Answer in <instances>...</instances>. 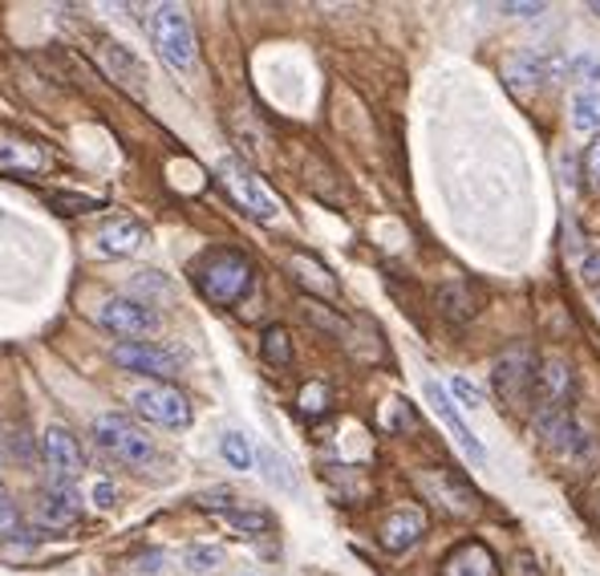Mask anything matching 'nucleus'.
I'll list each match as a JSON object with an SVG mask.
<instances>
[{
    "label": "nucleus",
    "mask_w": 600,
    "mask_h": 576,
    "mask_svg": "<svg viewBox=\"0 0 600 576\" xmlns=\"http://www.w3.org/2000/svg\"><path fill=\"white\" fill-rule=\"evenodd\" d=\"M224 520L231 523L236 532H256V537H260V532H268V528H272V520H268L264 511H240V508H227V511H224Z\"/></svg>",
    "instance_id": "27"
},
{
    "label": "nucleus",
    "mask_w": 600,
    "mask_h": 576,
    "mask_svg": "<svg viewBox=\"0 0 600 576\" xmlns=\"http://www.w3.org/2000/svg\"><path fill=\"white\" fill-rule=\"evenodd\" d=\"M418 483H422V492H427L430 499H439L442 508H451L454 516H471V511L479 508V496L471 492V483L463 479L459 471H451V467L422 471V475H418Z\"/></svg>",
    "instance_id": "10"
},
{
    "label": "nucleus",
    "mask_w": 600,
    "mask_h": 576,
    "mask_svg": "<svg viewBox=\"0 0 600 576\" xmlns=\"http://www.w3.org/2000/svg\"><path fill=\"white\" fill-rule=\"evenodd\" d=\"M535 427H540L547 447L568 459V463L592 455V434H588V427L573 410H535Z\"/></svg>",
    "instance_id": "7"
},
{
    "label": "nucleus",
    "mask_w": 600,
    "mask_h": 576,
    "mask_svg": "<svg viewBox=\"0 0 600 576\" xmlns=\"http://www.w3.org/2000/svg\"><path fill=\"white\" fill-rule=\"evenodd\" d=\"M0 540H25V528H21V516H16L13 499L0 496Z\"/></svg>",
    "instance_id": "29"
},
{
    "label": "nucleus",
    "mask_w": 600,
    "mask_h": 576,
    "mask_svg": "<svg viewBox=\"0 0 600 576\" xmlns=\"http://www.w3.org/2000/svg\"><path fill=\"white\" fill-rule=\"evenodd\" d=\"M503 13H520V16H540L544 13V4H499Z\"/></svg>",
    "instance_id": "35"
},
{
    "label": "nucleus",
    "mask_w": 600,
    "mask_h": 576,
    "mask_svg": "<svg viewBox=\"0 0 600 576\" xmlns=\"http://www.w3.org/2000/svg\"><path fill=\"white\" fill-rule=\"evenodd\" d=\"M288 269H293V272H296V281L305 284V289H313V293H320V296H337L333 272L325 269L320 260H313V256L296 252L293 260H288Z\"/></svg>",
    "instance_id": "18"
},
{
    "label": "nucleus",
    "mask_w": 600,
    "mask_h": 576,
    "mask_svg": "<svg viewBox=\"0 0 600 576\" xmlns=\"http://www.w3.org/2000/svg\"><path fill=\"white\" fill-rule=\"evenodd\" d=\"M110 358H114V365H122V370H131V374L162 377V382L179 374V358H174L171 349L150 346V341H118Z\"/></svg>",
    "instance_id": "9"
},
{
    "label": "nucleus",
    "mask_w": 600,
    "mask_h": 576,
    "mask_svg": "<svg viewBox=\"0 0 600 576\" xmlns=\"http://www.w3.org/2000/svg\"><path fill=\"white\" fill-rule=\"evenodd\" d=\"M195 276H200V289L212 305H236L252 284V264L240 252H212Z\"/></svg>",
    "instance_id": "3"
},
{
    "label": "nucleus",
    "mask_w": 600,
    "mask_h": 576,
    "mask_svg": "<svg viewBox=\"0 0 600 576\" xmlns=\"http://www.w3.org/2000/svg\"><path fill=\"white\" fill-rule=\"evenodd\" d=\"M227 504H231V492H227V487H215V492H203L200 496V508L227 511Z\"/></svg>",
    "instance_id": "33"
},
{
    "label": "nucleus",
    "mask_w": 600,
    "mask_h": 576,
    "mask_svg": "<svg viewBox=\"0 0 600 576\" xmlns=\"http://www.w3.org/2000/svg\"><path fill=\"white\" fill-rule=\"evenodd\" d=\"M573 126L585 135L600 131V90H580L573 98Z\"/></svg>",
    "instance_id": "21"
},
{
    "label": "nucleus",
    "mask_w": 600,
    "mask_h": 576,
    "mask_svg": "<svg viewBox=\"0 0 600 576\" xmlns=\"http://www.w3.org/2000/svg\"><path fill=\"white\" fill-rule=\"evenodd\" d=\"M37 516H41V523H45V528H69V523L78 520V496H73L69 487H61V492H49V496L41 499Z\"/></svg>",
    "instance_id": "19"
},
{
    "label": "nucleus",
    "mask_w": 600,
    "mask_h": 576,
    "mask_svg": "<svg viewBox=\"0 0 600 576\" xmlns=\"http://www.w3.org/2000/svg\"><path fill=\"white\" fill-rule=\"evenodd\" d=\"M256 463H260V475H264L272 487H281V492H296L301 487V479H296L293 463L281 455V451H272V447H260L256 451Z\"/></svg>",
    "instance_id": "20"
},
{
    "label": "nucleus",
    "mask_w": 600,
    "mask_h": 576,
    "mask_svg": "<svg viewBox=\"0 0 600 576\" xmlns=\"http://www.w3.org/2000/svg\"><path fill=\"white\" fill-rule=\"evenodd\" d=\"M451 389H454V394H459V398H463L467 406H483V403H487V398H483V389H479V386H471L467 377H454Z\"/></svg>",
    "instance_id": "32"
},
{
    "label": "nucleus",
    "mask_w": 600,
    "mask_h": 576,
    "mask_svg": "<svg viewBox=\"0 0 600 576\" xmlns=\"http://www.w3.org/2000/svg\"><path fill=\"white\" fill-rule=\"evenodd\" d=\"M427 398H430V406L439 410L442 422H446V430H451L454 439H459V447H463V451H467V455L475 459V463H483V459H487V451H483V442L475 439V434H471L467 427H463V418H459V410H454V403H451V398H446V389L434 386V382H427Z\"/></svg>",
    "instance_id": "14"
},
{
    "label": "nucleus",
    "mask_w": 600,
    "mask_h": 576,
    "mask_svg": "<svg viewBox=\"0 0 600 576\" xmlns=\"http://www.w3.org/2000/svg\"><path fill=\"white\" fill-rule=\"evenodd\" d=\"M147 244V228L131 219V215H122V219H106L94 236V248L98 256H106V260H122V256H134L138 248Z\"/></svg>",
    "instance_id": "12"
},
{
    "label": "nucleus",
    "mask_w": 600,
    "mask_h": 576,
    "mask_svg": "<svg viewBox=\"0 0 600 576\" xmlns=\"http://www.w3.org/2000/svg\"><path fill=\"white\" fill-rule=\"evenodd\" d=\"M580 276H585V284L592 289V293H597V289H600V244L585 256V264H580Z\"/></svg>",
    "instance_id": "31"
},
{
    "label": "nucleus",
    "mask_w": 600,
    "mask_h": 576,
    "mask_svg": "<svg viewBox=\"0 0 600 576\" xmlns=\"http://www.w3.org/2000/svg\"><path fill=\"white\" fill-rule=\"evenodd\" d=\"M94 439L110 459H118V463H126V467H150V463L159 459L155 439H150L138 422H131L126 415H98L94 418Z\"/></svg>",
    "instance_id": "2"
},
{
    "label": "nucleus",
    "mask_w": 600,
    "mask_h": 576,
    "mask_svg": "<svg viewBox=\"0 0 600 576\" xmlns=\"http://www.w3.org/2000/svg\"><path fill=\"white\" fill-rule=\"evenodd\" d=\"M102 61H106V69L114 74V81H122L126 90H134V94L147 90V69H143V61H138L126 45H118V41H102Z\"/></svg>",
    "instance_id": "15"
},
{
    "label": "nucleus",
    "mask_w": 600,
    "mask_h": 576,
    "mask_svg": "<svg viewBox=\"0 0 600 576\" xmlns=\"http://www.w3.org/2000/svg\"><path fill=\"white\" fill-rule=\"evenodd\" d=\"M573 370L561 358H544L540 370H535V398H540V410H573Z\"/></svg>",
    "instance_id": "11"
},
{
    "label": "nucleus",
    "mask_w": 600,
    "mask_h": 576,
    "mask_svg": "<svg viewBox=\"0 0 600 576\" xmlns=\"http://www.w3.org/2000/svg\"><path fill=\"white\" fill-rule=\"evenodd\" d=\"M219 179H224V188L231 191V200L240 203V207L252 215V219H264V224H272V219L281 215V200L268 191L264 179H260V174H256L244 159H236V155L219 159Z\"/></svg>",
    "instance_id": "4"
},
{
    "label": "nucleus",
    "mask_w": 600,
    "mask_h": 576,
    "mask_svg": "<svg viewBox=\"0 0 600 576\" xmlns=\"http://www.w3.org/2000/svg\"><path fill=\"white\" fill-rule=\"evenodd\" d=\"M442 313L446 317H454V321H467L471 313H475V305H471V296H467V289L463 284H451V289H442Z\"/></svg>",
    "instance_id": "26"
},
{
    "label": "nucleus",
    "mask_w": 600,
    "mask_h": 576,
    "mask_svg": "<svg viewBox=\"0 0 600 576\" xmlns=\"http://www.w3.org/2000/svg\"><path fill=\"white\" fill-rule=\"evenodd\" d=\"M94 321L102 325V329H110L114 337H122V341H138V337L159 329L155 308H150L147 301H138V296H106V301L94 308Z\"/></svg>",
    "instance_id": "6"
},
{
    "label": "nucleus",
    "mask_w": 600,
    "mask_h": 576,
    "mask_svg": "<svg viewBox=\"0 0 600 576\" xmlns=\"http://www.w3.org/2000/svg\"><path fill=\"white\" fill-rule=\"evenodd\" d=\"M427 532V516L418 508H394L382 520V549L386 552H406L414 549Z\"/></svg>",
    "instance_id": "13"
},
{
    "label": "nucleus",
    "mask_w": 600,
    "mask_h": 576,
    "mask_svg": "<svg viewBox=\"0 0 600 576\" xmlns=\"http://www.w3.org/2000/svg\"><path fill=\"white\" fill-rule=\"evenodd\" d=\"M597 308H600V289H597Z\"/></svg>",
    "instance_id": "36"
},
{
    "label": "nucleus",
    "mask_w": 600,
    "mask_h": 576,
    "mask_svg": "<svg viewBox=\"0 0 600 576\" xmlns=\"http://www.w3.org/2000/svg\"><path fill=\"white\" fill-rule=\"evenodd\" d=\"M260 349H264V358L272 365H288V362H293V341H288V329H284V325H268Z\"/></svg>",
    "instance_id": "23"
},
{
    "label": "nucleus",
    "mask_w": 600,
    "mask_h": 576,
    "mask_svg": "<svg viewBox=\"0 0 600 576\" xmlns=\"http://www.w3.org/2000/svg\"><path fill=\"white\" fill-rule=\"evenodd\" d=\"M114 496H118V492H114V483L106 479H98L94 487H90V499H94L98 508H114Z\"/></svg>",
    "instance_id": "34"
},
{
    "label": "nucleus",
    "mask_w": 600,
    "mask_h": 576,
    "mask_svg": "<svg viewBox=\"0 0 600 576\" xmlns=\"http://www.w3.org/2000/svg\"><path fill=\"white\" fill-rule=\"evenodd\" d=\"M219 451H224V459L231 463L236 471H248L256 463V451L252 442H248V434H240V430H227L224 439H219Z\"/></svg>",
    "instance_id": "22"
},
{
    "label": "nucleus",
    "mask_w": 600,
    "mask_h": 576,
    "mask_svg": "<svg viewBox=\"0 0 600 576\" xmlns=\"http://www.w3.org/2000/svg\"><path fill=\"white\" fill-rule=\"evenodd\" d=\"M147 33L155 54L167 61L171 69L188 74L195 66V29H191L188 13L179 4H155L147 16Z\"/></svg>",
    "instance_id": "1"
},
{
    "label": "nucleus",
    "mask_w": 600,
    "mask_h": 576,
    "mask_svg": "<svg viewBox=\"0 0 600 576\" xmlns=\"http://www.w3.org/2000/svg\"><path fill=\"white\" fill-rule=\"evenodd\" d=\"M301 410H305V418H320L329 410V389H325V382H308V386L301 389Z\"/></svg>",
    "instance_id": "28"
},
{
    "label": "nucleus",
    "mask_w": 600,
    "mask_h": 576,
    "mask_svg": "<svg viewBox=\"0 0 600 576\" xmlns=\"http://www.w3.org/2000/svg\"><path fill=\"white\" fill-rule=\"evenodd\" d=\"M41 155L37 143H29V138H16V135H4L0 138V171H13V174H33L41 171Z\"/></svg>",
    "instance_id": "17"
},
{
    "label": "nucleus",
    "mask_w": 600,
    "mask_h": 576,
    "mask_svg": "<svg viewBox=\"0 0 600 576\" xmlns=\"http://www.w3.org/2000/svg\"><path fill=\"white\" fill-rule=\"evenodd\" d=\"M535 358L528 353V349H511V353H503L499 362H495V389H499V398L511 406H528L535 394Z\"/></svg>",
    "instance_id": "8"
},
{
    "label": "nucleus",
    "mask_w": 600,
    "mask_h": 576,
    "mask_svg": "<svg viewBox=\"0 0 600 576\" xmlns=\"http://www.w3.org/2000/svg\"><path fill=\"white\" fill-rule=\"evenodd\" d=\"M219 564H224V549H207V544H195V549L183 552V568H188V573H195V576L215 573Z\"/></svg>",
    "instance_id": "25"
},
{
    "label": "nucleus",
    "mask_w": 600,
    "mask_h": 576,
    "mask_svg": "<svg viewBox=\"0 0 600 576\" xmlns=\"http://www.w3.org/2000/svg\"><path fill=\"white\" fill-rule=\"evenodd\" d=\"M45 459H49V467L57 471V475H66V479H73L81 471V447L78 439L69 434L66 427H49L45 430Z\"/></svg>",
    "instance_id": "16"
},
{
    "label": "nucleus",
    "mask_w": 600,
    "mask_h": 576,
    "mask_svg": "<svg viewBox=\"0 0 600 576\" xmlns=\"http://www.w3.org/2000/svg\"><path fill=\"white\" fill-rule=\"evenodd\" d=\"M131 406L134 415H143L155 427L167 430H183L191 427V403L183 389H174L171 382H150V386L131 389Z\"/></svg>",
    "instance_id": "5"
},
{
    "label": "nucleus",
    "mask_w": 600,
    "mask_h": 576,
    "mask_svg": "<svg viewBox=\"0 0 600 576\" xmlns=\"http://www.w3.org/2000/svg\"><path fill=\"white\" fill-rule=\"evenodd\" d=\"M49 207H54L57 215H90V212H102V200L78 195V191H54V195H49Z\"/></svg>",
    "instance_id": "24"
},
{
    "label": "nucleus",
    "mask_w": 600,
    "mask_h": 576,
    "mask_svg": "<svg viewBox=\"0 0 600 576\" xmlns=\"http://www.w3.org/2000/svg\"><path fill=\"white\" fill-rule=\"evenodd\" d=\"M585 179H588V191L600 195V135L585 147Z\"/></svg>",
    "instance_id": "30"
}]
</instances>
